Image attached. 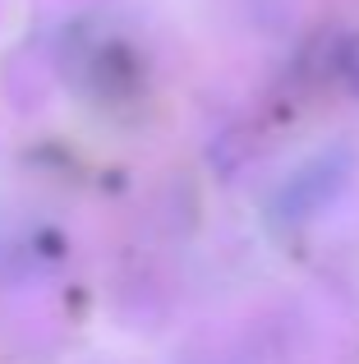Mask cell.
I'll return each instance as SVG.
<instances>
[{"label": "cell", "mask_w": 359, "mask_h": 364, "mask_svg": "<svg viewBox=\"0 0 359 364\" xmlns=\"http://www.w3.org/2000/svg\"><path fill=\"white\" fill-rule=\"evenodd\" d=\"M346 171H350V157L346 152H327V157L309 161L299 176H290V185L277 194V213L299 222V217H314L323 203H332V194L346 185Z\"/></svg>", "instance_id": "1"}, {"label": "cell", "mask_w": 359, "mask_h": 364, "mask_svg": "<svg viewBox=\"0 0 359 364\" xmlns=\"http://www.w3.org/2000/svg\"><path fill=\"white\" fill-rule=\"evenodd\" d=\"M336 70H341V79H346V88L359 97V33H350L341 42V55H336Z\"/></svg>", "instance_id": "2"}]
</instances>
